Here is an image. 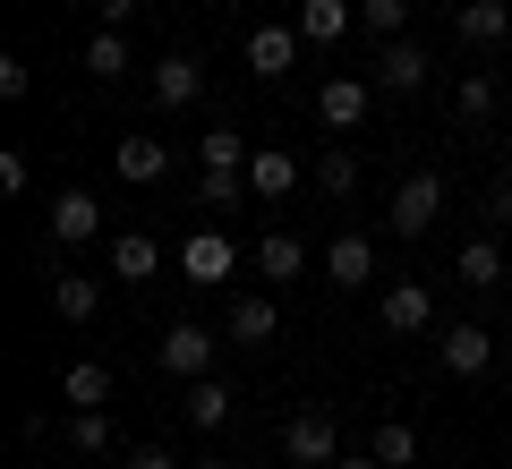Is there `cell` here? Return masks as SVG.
I'll list each match as a JSON object with an SVG mask.
<instances>
[{"mask_svg": "<svg viewBox=\"0 0 512 469\" xmlns=\"http://www.w3.org/2000/svg\"><path fill=\"white\" fill-rule=\"evenodd\" d=\"M231 265H239V248H231L222 231H197V239L180 248V273H188L197 290H222V282H231Z\"/></svg>", "mask_w": 512, "mask_h": 469, "instance_id": "7", "label": "cell"}, {"mask_svg": "<svg viewBox=\"0 0 512 469\" xmlns=\"http://www.w3.org/2000/svg\"><path fill=\"white\" fill-rule=\"evenodd\" d=\"M128 469H180V461H171V444H137V452H128Z\"/></svg>", "mask_w": 512, "mask_h": 469, "instance_id": "34", "label": "cell"}, {"mask_svg": "<svg viewBox=\"0 0 512 469\" xmlns=\"http://www.w3.org/2000/svg\"><path fill=\"white\" fill-rule=\"evenodd\" d=\"M350 26H359L350 0H299V35H308V43H342Z\"/></svg>", "mask_w": 512, "mask_h": 469, "instance_id": "20", "label": "cell"}, {"mask_svg": "<svg viewBox=\"0 0 512 469\" xmlns=\"http://www.w3.org/2000/svg\"><path fill=\"white\" fill-rule=\"evenodd\" d=\"M94 9H103V26H120V35H128V18H137V0H94Z\"/></svg>", "mask_w": 512, "mask_h": 469, "instance_id": "35", "label": "cell"}, {"mask_svg": "<svg viewBox=\"0 0 512 469\" xmlns=\"http://www.w3.org/2000/svg\"><path fill=\"white\" fill-rule=\"evenodd\" d=\"M453 273H461V290H495V282H504V256H495V239H470Z\"/></svg>", "mask_w": 512, "mask_h": 469, "instance_id": "25", "label": "cell"}, {"mask_svg": "<svg viewBox=\"0 0 512 469\" xmlns=\"http://www.w3.org/2000/svg\"><path fill=\"white\" fill-rule=\"evenodd\" d=\"M248 197H256L248 171H197V205H214V214L222 205H248Z\"/></svg>", "mask_w": 512, "mask_h": 469, "instance_id": "27", "label": "cell"}, {"mask_svg": "<svg viewBox=\"0 0 512 469\" xmlns=\"http://www.w3.org/2000/svg\"><path fill=\"white\" fill-rule=\"evenodd\" d=\"M308 273V248H299L291 231H265L256 239V282H299Z\"/></svg>", "mask_w": 512, "mask_h": 469, "instance_id": "16", "label": "cell"}, {"mask_svg": "<svg viewBox=\"0 0 512 469\" xmlns=\"http://www.w3.org/2000/svg\"><path fill=\"white\" fill-rule=\"evenodd\" d=\"M333 469H384V461H376V452H342V461H333Z\"/></svg>", "mask_w": 512, "mask_h": 469, "instance_id": "36", "label": "cell"}, {"mask_svg": "<svg viewBox=\"0 0 512 469\" xmlns=\"http://www.w3.org/2000/svg\"><path fill=\"white\" fill-rule=\"evenodd\" d=\"M436 214H444V180H436V171H410V180L393 188V239L436 231Z\"/></svg>", "mask_w": 512, "mask_h": 469, "instance_id": "2", "label": "cell"}, {"mask_svg": "<svg viewBox=\"0 0 512 469\" xmlns=\"http://www.w3.org/2000/svg\"><path fill=\"white\" fill-rule=\"evenodd\" d=\"M367 111H376V86H367V77H325V94H316V120H325L333 137L367 128Z\"/></svg>", "mask_w": 512, "mask_h": 469, "instance_id": "4", "label": "cell"}, {"mask_svg": "<svg viewBox=\"0 0 512 469\" xmlns=\"http://www.w3.org/2000/svg\"><path fill=\"white\" fill-rule=\"evenodd\" d=\"M111 393H120V376H111L103 359H77L69 376H60V401H69V410H103Z\"/></svg>", "mask_w": 512, "mask_h": 469, "instance_id": "14", "label": "cell"}, {"mask_svg": "<svg viewBox=\"0 0 512 469\" xmlns=\"http://www.w3.org/2000/svg\"><path fill=\"white\" fill-rule=\"evenodd\" d=\"M487 111H495V77H461V94H453V120H461V128H478Z\"/></svg>", "mask_w": 512, "mask_h": 469, "instance_id": "30", "label": "cell"}, {"mask_svg": "<svg viewBox=\"0 0 512 469\" xmlns=\"http://www.w3.org/2000/svg\"><path fill=\"white\" fill-rule=\"evenodd\" d=\"M478 214H487V222H512V180H495L487 197H478Z\"/></svg>", "mask_w": 512, "mask_h": 469, "instance_id": "32", "label": "cell"}, {"mask_svg": "<svg viewBox=\"0 0 512 469\" xmlns=\"http://www.w3.org/2000/svg\"><path fill=\"white\" fill-rule=\"evenodd\" d=\"M453 35L470 43V52H495V43L512 35V9H504V0H461V9H453Z\"/></svg>", "mask_w": 512, "mask_h": 469, "instance_id": "11", "label": "cell"}, {"mask_svg": "<svg viewBox=\"0 0 512 469\" xmlns=\"http://www.w3.org/2000/svg\"><path fill=\"white\" fill-rule=\"evenodd\" d=\"M325 282H333V290H367V282H376V239L342 231V239L325 248Z\"/></svg>", "mask_w": 512, "mask_h": 469, "instance_id": "9", "label": "cell"}, {"mask_svg": "<svg viewBox=\"0 0 512 469\" xmlns=\"http://www.w3.org/2000/svg\"><path fill=\"white\" fill-rule=\"evenodd\" d=\"M231 410H239V393H231L222 376H197V384H188V427H205V435H214Z\"/></svg>", "mask_w": 512, "mask_h": 469, "instance_id": "22", "label": "cell"}, {"mask_svg": "<svg viewBox=\"0 0 512 469\" xmlns=\"http://www.w3.org/2000/svg\"><path fill=\"white\" fill-rule=\"evenodd\" d=\"M111 163H120L128 188H154V180L171 171V145H163V137H120V154H111Z\"/></svg>", "mask_w": 512, "mask_h": 469, "instance_id": "13", "label": "cell"}, {"mask_svg": "<svg viewBox=\"0 0 512 469\" xmlns=\"http://www.w3.org/2000/svg\"><path fill=\"white\" fill-rule=\"evenodd\" d=\"M94 231H103V205H94L86 188H60L52 197V248H86Z\"/></svg>", "mask_w": 512, "mask_h": 469, "instance_id": "8", "label": "cell"}, {"mask_svg": "<svg viewBox=\"0 0 512 469\" xmlns=\"http://www.w3.org/2000/svg\"><path fill=\"white\" fill-rule=\"evenodd\" d=\"M197 469H239V461H197Z\"/></svg>", "mask_w": 512, "mask_h": 469, "instance_id": "37", "label": "cell"}, {"mask_svg": "<svg viewBox=\"0 0 512 469\" xmlns=\"http://www.w3.org/2000/svg\"><path fill=\"white\" fill-rule=\"evenodd\" d=\"M248 188H256L265 205H282V197L299 188V154H282V145H256V154H248Z\"/></svg>", "mask_w": 512, "mask_h": 469, "instance_id": "12", "label": "cell"}, {"mask_svg": "<svg viewBox=\"0 0 512 469\" xmlns=\"http://www.w3.org/2000/svg\"><path fill=\"white\" fill-rule=\"evenodd\" d=\"M504 469H512V461H504Z\"/></svg>", "mask_w": 512, "mask_h": 469, "instance_id": "38", "label": "cell"}, {"mask_svg": "<svg viewBox=\"0 0 512 469\" xmlns=\"http://www.w3.org/2000/svg\"><path fill=\"white\" fill-rule=\"evenodd\" d=\"M86 77H128V35L120 26H103V35L86 43Z\"/></svg>", "mask_w": 512, "mask_h": 469, "instance_id": "28", "label": "cell"}, {"mask_svg": "<svg viewBox=\"0 0 512 469\" xmlns=\"http://www.w3.org/2000/svg\"><path fill=\"white\" fill-rule=\"evenodd\" d=\"M282 452H291L299 469H333V461H342V427H333V410H291Z\"/></svg>", "mask_w": 512, "mask_h": 469, "instance_id": "1", "label": "cell"}, {"mask_svg": "<svg viewBox=\"0 0 512 469\" xmlns=\"http://www.w3.org/2000/svg\"><path fill=\"white\" fill-rule=\"evenodd\" d=\"M274 299H231V316H222V333H231V342H248V350H265L274 342Z\"/></svg>", "mask_w": 512, "mask_h": 469, "instance_id": "19", "label": "cell"}, {"mask_svg": "<svg viewBox=\"0 0 512 469\" xmlns=\"http://www.w3.org/2000/svg\"><path fill=\"white\" fill-rule=\"evenodd\" d=\"M359 26H367L376 43H393V35L410 26V0H359Z\"/></svg>", "mask_w": 512, "mask_h": 469, "instance_id": "29", "label": "cell"}, {"mask_svg": "<svg viewBox=\"0 0 512 469\" xmlns=\"http://www.w3.org/2000/svg\"><path fill=\"white\" fill-rule=\"evenodd\" d=\"M291 60H299V26H256L248 35V69L256 77H282Z\"/></svg>", "mask_w": 512, "mask_h": 469, "instance_id": "17", "label": "cell"}, {"mask_svg": "<svg viewBox=\"0 0 512 469\" xmlns=\"http://www.w3.org/2000/svg\"><path fill=\"white\" fill-rule=\"evenodd\" d=\"M436 359H444V376H487V367H495V333L487 325H453L436 342Z\"/></svg>", "mask_w": 512, "mask_h": 469, "instance_id": "10", "label": "cell"}, {"mask_svg": "<svg viewBox=\"0 0 512 469\" xmlns=\"http://www.w3.org/2000/svg\"><path fill=\"white\" fill-rule=\"evenodd\" d=\"M316 188H325V197H350V188H359V154H350V145H325V154H316Z\"/></svg>", "mask_w": 512, "mask_h": 469, "instance_id": "26", "label": "cell"}, {"mask_svg": "<svg viewBox=\"0 0 512 469\" xmlns=\"http://www.w3.org/2000/svg\"><path fill=\"white\" fill-rule=\"evenodd\" d=\"M94 307H103V282H94V273H52V316L94 325Z\"/></svg>", "mask_w": 512, "mask_h": 469, "instance_id": "18", "label": "cell"}, {"mask_svg": "<svg viewBox=\"0 0 512 469\" xmlns=\"http://www.w3.org/2000/svg\"><path fill=\"white\" fill-rule=\"evenodd\" d=\"M18 94H26V60L9 52V60H0V103H18Z\"/></svg>", "mask_w": 512, "mask_h": 469, "instance_id": "33", "label": "cell"}, {"mask_svg": "<svg viewBox=\"0 0 512 469\" xmlns=\"http://www.w3.org/2000/svg\"><path fill=\"white\" fill-rule=\"evenodd\" d=\"M111 273H120V282H154V273H163V248H154L146 231H120L111 239Z\"/></svg>", "mask_w": 512, "mask_h": 469, "instance_id": "21", "label": "cell"}, {"mask_svg": "<svg viewBox=\"0 0 512 469\" xmlns=\"http://www.w3.org/2000/svg\"><path fill=\"white\" fill-rule=\"evenodd\" d=\"M436 325V299H427L419 282H393L384 290V333H427Z\"/></svg>", "mask_w": 512, "mask_h": 469, "instance_id": "15", "label": "cell"}, {"mask_svg": "<svg viewBox=\"0 0 512 469\" xmlns=\"http://www.w3.org/2000/svg\"><path fill=\"white\" fill-rule=\"evenodd\" d=\"M197 154H205V171H248V137H239L231 120H222V128H205V137H197Z\"/></svg>", "mask_w": 512, "mask_h": 469, "instance_id": "24", "label": "cell"}, {"mask_svg": "<svg viewBox=\"0 0 512 469\" xmlns=\"http://www.w3.org/2000/svg\"><path fill=\"white\" fill-rule=\"evenodd\" d=\"M69 444L77 452H111V418L103 410H69Z\"/></svg>", "mask_w": 512, "mask_h": 469, "instance_id": "31", "label": "cell"}, {"mask_svg": "<svg viewBox=\"0 0 512 469\" xmlns=\"http://www.w3.org/2000/svg\"><path fill=\"white\" fill-rule=\"evenodd\" d=\"M427 69H436V60H427L419 43L393 35V43L376 52V77H367V86H376V94H419V86H427Z\"/></svg>", "mask_w": 512, "mask_h": 469, "instance_id": "6", "label": "cell"}, {"mask_svg": "<svg viewBox=\"0 0 512 469\" xmlns=\"http://www.w3.org/2000/svg\"><path fill=\"white\" fill-rule=\"evenodd\" d=\"M146 94H154V111H188V103L205 94V60H197V52H171V60H154Z\"/></svg>", "mask_w": 512, "mask_h": 469, "instance_id": "5", "label": "cell"}, {"mask_svg": "<svg viewBox=\"0 0 512 469\" xmlns=\"http://www.w3.org/2000/svg\"><path fill=\"white\" fill-rule=\"evenodd\" d=\"M154 359H163V376L197 384V376H214V333H205V325H188V316H180V325H171L163 342H154Z\"/></svg>", "mask_w": 512, "mask_h": 469, "instance_id": "3", "label": "cell"}, {"mask_svg": "<svg viewBox=\"0 0 512 469\" xmlns=\"http://www.w3.org/2000/svg\"><path fill=\"white\" fill-rule=\"evenodd\" d=\"M367 452H376L384 469H410V461H419V427H410V418H384V427L367 435Z\"/></svg>", "mask_w": 512, "mask_h": 469, "instance_id": "23", "label": "cell"}]
</instances>
